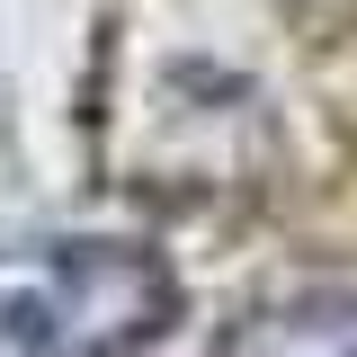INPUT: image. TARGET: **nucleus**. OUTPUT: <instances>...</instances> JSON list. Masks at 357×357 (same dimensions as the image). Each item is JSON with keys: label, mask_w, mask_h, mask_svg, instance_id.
<instances>
[{"label": "nucleus", "mask_w": 357, "mask_h": 357, "mask_svg": "<svg viewBox=\"0 0 357 357\" xmlns=\"http://www.w3.org/2000/svg\"><path fill=\"white\" fill-rule=\"evenodd\" d=\"M178 321V277L152 241H18L0 250V357H134Z\"/></svg>", "instance_id": "nucleus-1"}, {"label": "nucleus", "mask_w": 357, "mask_h": 357, "mask_svg": "<svg viewBox=\"0 0 357 357\" xmlns=\"http://www.w3.org/2000/svg\"><path fill=\"white\" fill-rule=\"evenodd\" d=\"M223 357H357V295H295L241 321Z\"/></svg>", "instance_id": "nucleus-2"}]
</instances>
